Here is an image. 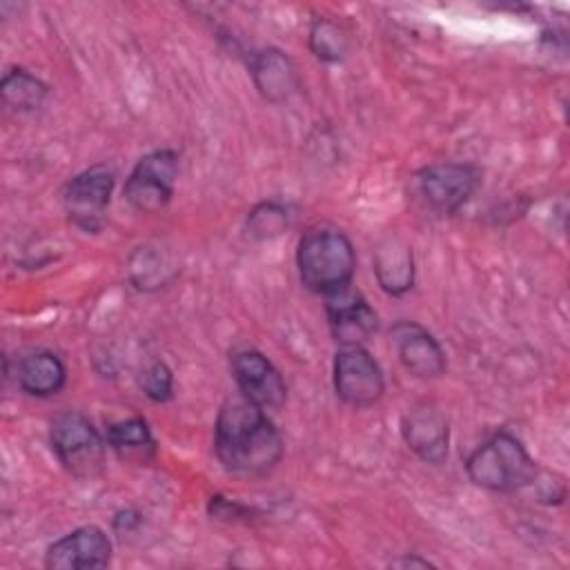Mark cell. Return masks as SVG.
<instances>
[{
  "mask_svg": "<svg viewBox=\"0 0 570 570\" xmlns=\"http://www.w3.org/2000/svg\"><path fill=\"white\" fill-rule=\"evenodd\" d=\"M401 436L405 445L425 463L441 465L448 459L450 428L445 414L428 401H421L401 419Z\"/></svg>",
  "mask_w": 570,
  "mask_h": 570,
  "instance_id": "8fae6325",
  "label": "cell"
},
{
  "mask_svg": "<svg viewBox=\"0 0 570 570\" xmlns=\"http://www.w3.org/2000/svg\"><path fill=\"white\" fill-rule=\"evenodd\" d=\"M232 376L240 396L263 410H278L287 399V385L274 363L254 347L234 350L229 356Z\"/></svg>",
  "mask_w": 570,
  "mask_h": 570,
  "instance_id": "9c48e42d",
  "label": "cell"
},
{
  "mask_svg": "<svg viewBox=\"0 0 570 570\" xmlns=\"http://www.w3.org/2000/svg\"><path fill=\"white\" fill-rule=\"evenodd\" d=\"M309 51L323 60V62H341L350 51V36L347 31L330 20V18H316L307 33Z\"/></svg>",
  "mask_w": 570,
  "mask_h": 570,
  "instance_id": "ffe728a7",
  "label": "cell"
},
{
  "mask_svg": "<svg viewBox=\"0 0 570 570\" xmlns=\"http://www.w3.org/2000/svg\"><path fill=\"white\" fill-rule=\"evenodd\" d=\"M278 428L247 399H227L214 423V454L225 472L240 479L267 476L283 459Z\"/></svg>",
  "mask_w": 570,
  "mask_h": 570,
  "instance_id": "6da1fadb",
  "label": "cell"
},
{
  "mask_svg": "<svg viewBox=\"0 0 570 570\" xmlns=\"http://www.w3.org/2000/svg\"><path fill=\"white\" fill-rule=\"evenodd\" d=\"M374 274L381 289L390 296H403L414 283V256L412 247L399 236H385L379 240L374 256Z\"/></svg>",
  "mask_w": 570,
  "mask_h": 570,
  "instance_id": "9a60e30c",
  "label": "cell"
},
{
  "mask_svg": "<svg viewBox=\"0 0 570 570\" xmlns=\"http://www.w3.org/2000/svg\"><path fill=\"white\" fill-rule=\"evenodd\" d=\"M178 180V151L163 147L145 154L129 171L122 194L125 200L140 214L165 209L174 196Z\"/></svg>",
  "mask_w": 570,
  "mask_h": 570,
  "instance_id": "8992f818",
  "label": "cell"
},
{
  "mask_svg": "<svg viewBox=\"0 0 570 570\" xmlns=\"http://www.w3.org/2000/svg\"><path fill=\"white\" fill-rule=\"evenodd\" d=\"M289 225L287 207L276 200H263L247 214V234L256 240L281 236Z\"/></svg>",
  "mask_w": 570,
  "mask_h": 570,
  "instance_id": "44dd1931",
  "label": "cell"
},
{
  "mask_svg": "<svg viewBox=\"0 0 570 570\" xmlns=\"http://www.w3.org/2000/svg\"><path fill=\"white\" fill-rule=\"evenodd\" d=\"M171 263L158 252V247L140 245L129 256V276L138 289L163 287L171 278Z\"/></svg>",
  "mask_w": 570,
  "mask_h": 570,
  "instance_id": "d6986e66",
  "label": "cell"
},
{
  "mask_svg": "<svg viewBox=\"0 0 570 570\" xmlns=\"http://www.w3.org/2000/svg\"><path fill=\"white\" fill-rule=\"evenodd\" d=\"M18 387L38 399L58 394L67 383V365L49 350H36L24 354L16 365Z\"/></svg>",
  "mask_w": 570,
  "mask_h": 570,
  "instance_id": "2e32d148",
  "label": "cell"
},
{
  "mask_svg": "<svg viewBox=\"0 0 570 570\" xmlns=\"http://www.w3.org/2000/svg\"><path fill=\"white\" fill-rule=\"evenodd\" d=\"M49 443L60 465L76 479H94L105 468L107 439L94 428V423L76 410L62 412L53 419Z\"/></svg>",
  "mask_w": 570,
  "mask_h": 570,
  "instance_id": "277c9868",
  "label": "cell"
},
{
  "mask_svg": "<svg viewBox=\"0 0 570 570\" xmlns=\"http://www.w3.org/2000/svg\"><path fill=\"white\" fill-rule=\"evenodd\" d=\"M145 396L154 403H167L174 396V374L165 361H154L140 381Z\"/></svg>",
  "mask_w": 570,
  "mask_h": 570,
  "instance_id": "7402d4cb",
  "label": "cell"
},
{
  "mask_svg": "<svg viewBox=\"0 0 570 570\" xmlns=\"http://www.w3.org/2000/svg\"><path fill=\"white\" fill-rule=\"evenodd\" d=\"M105 439H107V445L116 452V456L125 463L147 465L156 459V452H158L149 423L142 416H131V419L109 423Z\"/></svg>",
  "mask_w": 570,
  "mask_h": 570,
  "instance_id": "e0dca14e",
  "label": "cell"
},
{
  "mask_svg": "<svg viewBox=\"0 0 570 570\" xmlns=\"http://www.w3.org/2000/svg\"><path fill=\"white\" fill-rule=\"evenodd\" d=\"M111 539L98 525H80L47 548L49 570H91L111 561Z\"/></svg>",
  "mask_w": 570,
  "mask_h": 570,
  "instance_id": "30bf717a",
  "label": "cell"
},
{
  "mask_svg": "<svg viewBox=\"0 0 570 570\" xmlns=\"http://www.w3.org/2000/svg\"><path fill=\"white\" fill-rule=\"evenodd\" d=\"M138 523H140V514H138L136 510H129V508L116 512V517H114V528L120 530V532H129V530H134Z\"/></svg>",
  "mask_w": 570,
  "mask_h": 570,
  "instance_id": "603a6c76",
  "label": "cell"
},
{
  "mask_svg": "<svg viewBox=\"0 0 570 570\" xmlns=\"http://www.w3.org/2000/svg\"><path fill=\"white\" fill-rule=\"evenodd\" d=\"M0 94L4 105L11 107L13 111H33L45 102L49 87L36 73L22 67H13L4 71L0 82Z\"/></svg>",
  "mask_w": 570,
  "mask_h": 570,
  "instance_id": "ac0fdd59",
  "label": "cell"
},
{
  "mask_svg": "<svg viewBox=\"0 0 570 570\" xmlns=\"http://www.w3.org/2000/svg\"><path fill=\"white\" fill-rule=\"evenodd\" d=\"M247 69L254 87L267 102H287L301 87L294 60L276 47L254 51L247 60Z\"/></svg>",
  "mask_w": 570,
  "mask_h": 570,
  "instance_id": "5bb4252c",
  "label": "cell"
},
{
  "mask_svg": "<svg viewBox=\"0 0 570 570\" xmlns=\"http://www.w3.org/2000/svg\"><path fill=\"white\" fill-rule=\"evenodd\" d=\"M416 191L423 203L443 216L456 214L479 189L481 169L470 163H432L416 171Z\"/></svg>",
  "mask_w": 570,
  "mask_h": 570,
  "instance_id": "52a82bcc",
  "label": "cell"
},
{
  "mask_svg": "<svg viewBox=\"0 0 570 570\" xmlns=\"http://www.w3.org/2000/svg\"><path fill=\"white\" fill-rule=\"evenodd\" d=\"M465 472L476 488L510 494L532 485L539 465L512 432L499 430L465 459Z\"/></svg>",
  "mask_w": 570,
  "mask_h": 570,
  "instance_id": "3957f363",
  "label": "cell"
},
{
  "mask_svg": "<svg viewBox=\"0 0 570 570\" xmlns=\"http://www.w3.org/2000/svg\"><path fill=\"white\" fill-rule=\"evenodd\" d=\"M392 568H434V563H430L428 559H421L416 554H405V557H399L394 561H390Z\"/></svg>",
  "mask_w": 570,
  "mask_h": 570,
  "instance_id": "cb8c5ba5",
  "label": "cell"
},
{
  "mask_svg": "<svg viewBox=\"0 0 570 570\" xmlns=\"http://www.w3.org/2000/svg\"><path fill=\"white\" fill-rule=\"evenodd\" d=\"M325 298H327L325 312H327L330 332L341 347L363 345L365 341H370V336L379 327V318L361 292H354L352 287H347Z\"/></svg>",
  "mask_w": 570,
  "mask_h": 570,
  "instance_id": "4fadbf2b",
  "label": "cell"
},
{
  "mask_svg": "<svg viewBox=\"0 0 570 570\" xmlns=\"http://www.w3.org/2000/svg\"><path fill=\"white\" fill-rule=\"evenodd\" d=\"M114 185L116 174L105 163L87 167L69 178L60 189V200L69 220L85 234H98L107 220Z\"/></svg>",
  "mask_w": 570,
  "mask_h": 570,
  "instance_id": "5b68a950",
  "label": "cell"
},
{
  "mask_svg": "<svg viewBox=\"0 0 570 570\" xmlns=\"http://www.w3.org/2000/svg\"><path fill=\"white\" fill-rule=\"evenodd\" d=\"M296 269L303 287L332 296L352 287L356 252L352 240L336 227H309L296 247Z\"/></svg>",
  "mask_w": 570,
  "mask_h": 570,
  "instance_id": "7a4b0ae2",
  "label": "cell"
},
{
  "mask_svg": "<svg viewBox=\"0 0 570 570\" xmlns=\"http://www.w3.org/2000/svg\"><path fill=\"white\" fill-rule=\"evenodd\" d=\"M390 338L401 365L416 379H439L445 372V352L441 343L423 325L399 321L390 330Z\"/></svg>",
  "mask_w": 570,
  "mask_h": 570,
  "instance_id": "7c38bea8",
  "label": "cell"
},
{
  "mask_svg": "<svg viewBox=\"0 0 570 570\" xmlns=\"http://www.w3.org/2000/svg\"><path fill=\"white\" fill-rule=\"evenodd\" d=\"M334 392L350 407H370L385 394V376L379 361L363 345H345L334 356Z\"/></svg>",
  "mask_w": 570,
  "mask_h": 570,
  "instance_id": "ba28073f",
  "label": "cell"
}]
</instances>
